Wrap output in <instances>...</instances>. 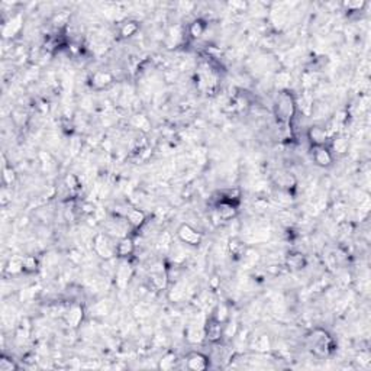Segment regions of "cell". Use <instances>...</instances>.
Returning a JSON list of instances; mask_svg holds the SVG:
<instances>
[{"instance_id":"6da1fadb","label":"cell","mask_w":371,"mask_h":371,"mask_svg":"<svg viewBox=\"0 0 371 371\" xmlns=\"http://www.w3.org/2000/svg\"><path fill=\"white\" fill-rule=\"evenodd\" d=\"M306 344L312 350V353L320 358L329 357L335 350V342L332 337L328 331L322 328H315L313 331H310L306 337Z\"/></svg>"},{"instance_id":"7a4b0ae2","label":"cell","mask_w":371,"mask_h":371,"mask_svg":"<svg viewBox=\"0 0 371 371\" xmlns=\"http://www.w3.org/2000/svg\"><path fill=\"white\" fill-rule=\"evenodd\" d=\"M297 106H296V99L288 90H280L274 103V115L277 118L278 123L287 126L293 120L296 115Z\"/></svg>"},{"instance_id":"3957f363","label":"cell","mask_w":371,"mask_h":371,"mask_svg":"<svg viewBox=\"0 0 371 371\" xmlns=\"http://www.w3.org/2000/svg\"><path fill=\"white\" fill-rule=\"evenodd\" d=\"M203 328H204V339H207L209 342L218 344L222 339L225 325L220 323L219 320H216L213 316H210L206 320V325H203Z\"/></svg>"},{"instance_id":"277c9868","label":"cell","mask_w":371,"mask_h":371,"mask_svg":"<svg viewBox=\"0 0 371 371\" xmlns=\"http://www.w3.org/2000/svg\"><path fill=\"white\" fill-rule=\"evenodd\" d=\"M177 236H179V239L183 242V244H187V245H191V247H197L200 242H202V234L196 229V228H193L191 225H188V223H183V225H180L179 226V229H177Z\"/></svg>"},{"instance_id":"5b68a950","label":"cell","mask_w":371,"mask_h":371,"mask_svg":"<svg viewBox=\"0 0 371 371\" xmlns=\"http://www.w3.org/2000/svg\"><path fill=\"white\" fill-rule=\"evenodd\" d=\"M215 215L219 220H232L238 216V206L226 200H218L215 203Z\"/></svg>"},{"instance_id":"8992f818","label":"cell","mask_w":371,"mask_h":371,"mask_svg":"<svg viewBox=\"0 0 371 371\" xmlns=\"http://www.w3.org/2000/svg\"><path fill=\"white\" fill-rule=\"evenodd\" d=\"M312 158L319 167H329L334 163V154L326 145H312Z\"/></svg>"},{"instance_id":"52a82bcc","label":"cell","mask_w":371,"mask_h":371,"mask_svg":"<svg viewBox=\"0 0 371 371\" xmlns=\"http://www.w3.org/2000/svg\"><path fill=\"white\" fill-rule=\"evenodd\" d=\"M84 319V309L79 303H73L64 313V320L70 328H79Z\"/></svg>"},{"instance_id":"ba28073f","label":"cell","mask_w":371,"mask_h":371,"mask_svg":"<svg viewBox=\"0 0 371 371\" xmlns=\"http://www.w3.org/2000/svg\"><path fill=\"white\" fill-rule=\"evenodd\" d=\"M94 251L103 257V258H112L113 255H116V251H115V245L110 244L109 238L106 235H97L94 238Z\"/></svg>"},{"instance_id":"9c48e42d","label":"cell","mask_w":371,"mask_h":371,"mask_svg":"<svg viewBox=\"0 0 371 371\" xmlns=\"http://www.w3.org/2000/svg\"><path fill=\"white\" fill-rule=\"evenodd\" d=\"M186 366L188 370L193 371H204L209 369V358L197 351H193L190 354H187L186 357Z\"/></svg>"},{"instance_id":"30bf717a","label":"cell","mask_w":371,"mask_h":371,"mask_svg":"<svg viewBox=\"0 0 371 371\" xmlns=\"http://www.w3.org/2000/svg\"><path fill=\"white\" fill-rule=\"evenodd\" d=\"M112 83H113L112 73L104 71V70H99V71L93 73L92 77H90V86H92L94 90H104Z\"/></svg>"},{"instance_id":"8fae6325","label":"cell","mask_w":371,"mask_h":371,"mask_svg":"<svg viewBox=\"0 0 371 371\" xmlns=\"http://www.w3.org/2000/svg\"><path fill=\"white\" fill-rule=\"evenodd\" d=\"M331 134L328 132V129L325 126H312L307 131V138L312 142V145H326L328 139H329Z\"/></svg>"},{"instance_id":"7c38bea8","label":"cell","mask_w":371,"mask_h":371,"mask_svg":"<svg viewBox=\"0 0 371 371\" xmlns=\"http://www.w3.org/2000/svg\"><path fill=\"white\" fill-rule=\"evenodd\" d=\"M115 251L116 255L120 258H129L135 253V242L131 236H122L118 244H115Z\"/></svg>"},{"instance_id":"4fadbf2b","label":"cell","mask_w":371,"mask_h":371,"mask_svg":"<svg viewBox=\"0 0 371 371\" xmlns=\"http://www.w3.org/2000/svg\"><path fill=\"white\" fill-rule=\"evenodd\" d=\"M128 225H131L134 229H139L144 226V223L147 222V215L144 210L141 209H129L125 215Z\"/></svg>"},{"instance_id":"5bb4252c","label":"cell","mask_w":371,"mask_h":371,"mask_svg":"<svg viewBox=\"0 0 371 371\" xmlns=\"http://www.w3.org/2000/svg\"><path fill=\"white\" fill-rule=\"evenodd\" d=\"M131 277H132V267L129 266L128 261H123L116 270V284H118V287L125 288L128 286V281Z\"/></svg>"},{"instance_id":"9a60e30c","label":"cell","mask_w":371,"mask_h":371,"mask_svg":"<svg viewBox=\"0 0 371 371\" xmlns=\"http://www.w3.org/2000/svg\"><path fill=\"white\" fill-rule=\"evenodd\" d=\"M286 264L290 270H294V271H299L302 269L306 267L307 264V260L306 257L302 254V253H290L286 258Z\"/></svg>"},{"instance_id":"2e32d148","label":"cell","mask_w":371,"mask_h":371,"mask_svg":"<svg viewBox=\"0 0 371 371\" xmlns=\"http://www.w3.org/2000/svg\"><path fill=\"white\" fill-rule=\"evenodd\" d=\"M186 339L190 344H200L204 339V328L203 326L190 325L186 329Z\"/></svg>"},{"instance_id":"e0dca14e","label":"cell","mask_w":371,"mask_h":371,"mask_svg":"<svg viewBox=\"0 0 371 371\" xmlns=\"http://www.w3.org/2000/svg\"><path fill=\"white\" fill-rule=\"evenodd\" d=\"M22 28V17L20 16H15L12 17L7 23H4L3 26V35L4 38H12L15 36Z\"/></svg>"},{"instance_id":"ac0fdd59","label":"cell","mask_w":371,"mask_h":371,"mask_svg":"<svg viewBox=\"0 0 371 371\" xmlns=\"http://www.w3.org/2000/svg\"><path fill=\"white\" fill-rule=\"evenodd\" d=\"M228 250L235 258H242L247 253V245L242 239L239 238H232L228 244Z\"/></svg>"},{"instance_id":"d6986e66","label":"cell","mask_w":371,"mask_h":371,"mask_svg":"<svg viewBox=\"0 0 371 371\" xmlns=\"http://www.w3.org/2000/svg\"><path fill=\"white\" fill-rule=\"evenodd\" d=\"M169 274L164 271V270H158V271H154L152 276H151V284L155 290H166L167 286H169Z\"/></svg>"},{"instance_id":"ffe728a7","label":"cell","mask_w":371,"mask_h":371,"mask_svg":"<svg viewBox=\"0 0 371 371\" xmlns=\"http://www.w3.org/2000/svg\"><path fill=\"white\" fill-rule=\"evenodd\" d=\"M206 22L203 19H194L190 25H188V35L193 39H199L204 35L206 32Z\"/></svg>"},{"instance_id":"44dd1931","label":"cell","mask_w":371,"mask_h":371,"mask_svg":"<svg viewBox=\"0 0 371 371\" xmlns=\"http://www.w3.org/2000/svg\"><path fill=\"white\" fill-rule=\"evenodd\" d=\"M219 200H226V202H231V203H235L238 204V202L241 200V188L238 187H229V188H225L222 191H219Z\"/></svg>"},{"instance_id":"7402d4cb","label":"cell","mask_w":371,"mask_h":371,"mask_svg":"<svg viewBox=\"0 0 371 371\" xmlns=\"http://www.w3.org/2000/svg\"><path fill=\"white\" fill-rule=\"evenodd\" d=\"M139 31V23L136 20H125L119 28L120 38H131Z\"/></svg>"},{"instance_id":"603a6c76","label":"cell","mask_w":371,"mask_h":371,"mask_svg":"<svg viewBox=\"0 0 371 371\" xmlns=\"http://www.w3.org/2000/svg\"><path fill=\"white\" fill-rule=\"evenodd\" d=\"M331 148L338 155L347 154V151H348V141H347V138L342 136V135H335L332 138V141H331Z\"/></svg>"},{"instance_id":"cb8c5ba5","label":"cell","mask_w":371,"mask_h":371,"mask_svg":"<svg viewBox=\"0 0 371 371\" xmlns=\"http://www.w3.org/2000/svg\"><path fill=\"white\" fill-rule=\"evenodd\" d=\"M177 355L174 354V353H167V354H164L163 355V358L160 360V363H158V369L160 370H173L174 367H176V364H177Z\"/></svg>"},{"instance_id":"d4e9b609","label":"cell","mask_w":371,"mask_h":371,"mask_svg":"<svg viewBox=\"0 0 371 371\" xmlns=\"http://www.w3.org/2000/svg\"><path fill=\"white\" fill-rule=\"evenodd\" d=\"M22 267H23V273L32 274V273H35L38 270L39 263H38L35 255H26V257L22 258Z\"/></svg>"},{"instance_id":"484cf974","label":"cell","mask_w":371,"mask_h":371,"mask_svg":"<svg viewBox=\"0 0 371 371\" xmlns=\"http://www.w3.org/2000/svg\"><path fill=\"white\" fill-rule=\"evenodd\" d=\"M216 320H219L220 323H226L228 320H229V309H228V306L226 304H218L216 307H215V310H213V315H212Z\"/></svg>"},{"instance_id":"4316f807","label":"cell","mask_w":371,"mask_h":371,"mask_svg":"<svg viewBox=\"0 0 371 371\" xmlns=\"http://www.w3.org/2000/svg\"><path fill=\"white\" fill-rule=\"evenodd\" d=\"M277 185L281 190L290 191V188L296 186V179L293 177V174L284 173V174H280L277 177Z\"/></svg>"},{"instance_id":"83f0119b","label":"cell","mask_w":371,"mask_h":371,"mask_svg":"<svg viewBox=\"0 0 371 371\" xmlns=\"http://www.w3.org/2000/svg\"><path fill=\"white\" fill-rule=\"evenodd\" d=\"M254 350L260 351V353H267L270 348H271V344H270V339L267 335H260L254 339Z\"/></svg>"},{"instance_id":"f1b7e54d","label":"cell","mask_w":371,"mask_h":371,"mask_svg":"<svg viewBox=\"0 0 371 371\" xmlns=\"http://www.w3.org/2000/svg\"><path fill=\"white\" fill-rule=\"evenodd\" d=\"M64 186H66V188H67L70 193H76V191H79V188L82 187L79 177L74 176V174H67V176H66V179H64Z\"/></svg>"},{"instance_id":"f546056e","label":"cell","mask_w":371,"mask_h":371,"mask_svg":"<svg viewBox=\"0 0 371 371\" xmlns=\"http://www.w3.org/2000/svg\"><path fill=\"white\" fill-rule=\"evenodd\" d=\"M186 296V286L183 283H176L173 286V290L170 291V299L173 302H179Z\"/></svg>"},{"instance_id":"4dcf8cb0","label":"cell","mask_w":371,"mask_h":371,"mask_svg":"<svg viewBox=\"0 0 371 371\" xmlns=\"http://www.w3.org/2000/svg\"><path fill=\"white\" fill-rule=\"evenodd\" d=\"M6 270L10 273V274H19V273H23V267H22V258H10Z\"/></svg>"},{"instance_id":"1f68e13d","label":"cell","mask_w":371,"mask_h":371,"mask_svg":"<svg viewBox=\"0 0 371 371\" xmlns=\"http://www.w3.org/2000/svg\"><path fill=\"white\" fill-rule=\"evenodd\" d=\"M19 369V366L9 357L6 355H1L0 358V371H15Z\"/></svg>"},{"instance_id":"d6a6232c","label":"cell","mask_w":371,"mask_h":371,"mask_svg":"<svg viewBox=\"0 0 371 371\" xmlns=\"http://www.w3.org/2000/svg\"><path fill=\"white\" fill-rule=\"evenodd\" d=\"M16 180V173L12 167H3V183L4 186H12Z\"/></svg>"},{"instance_id":"836d02e7","label":"cell","mask_w":371,"mask_h":371,"mask_svg":"<svg viewBox=\"0 0 371 371\" xmlns=\"http://www.w3.org/2000/svg\"><path fill=\"white\" fill-rule=\"evenodd\" d=\"M276 80H277V84H280L281 90H287V86L291 80V76L287 71H280L276 76Z\"/></svg>"},{"instance_id":"e575fe53","label":"cell","mask_w":371,"mask_h":371,"mask_svg":"<svg viewBox=\"0 0 371 371\" xmlns=\"http://www.w3.org/2000/svg\"><path fill=\"white\" fill-rule=\"evenodd\" d=\"M344 7H347L348 12H361L366 7V1H345Z\"/></svg>"},{"instance_id":"d590c367","label":"cell","mask_w":371,"mask_h":371,"mask_svg":"<svg viewBox=\"0 0 371 371\" xmlns=\"http://www.w3.org/2000/svg\"><path fill=\"white\" fill-rule=\"evenodd\" d=\"M82 209H83V212H84V213H87V215H93V213H94V210H96V209H94V204H93V203H87V202H86V203H83Z\"/></svg>"}]
</instances>
